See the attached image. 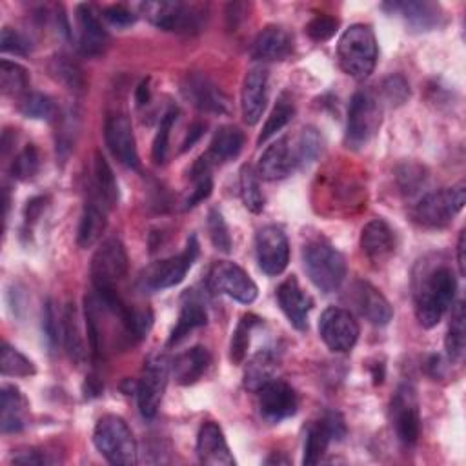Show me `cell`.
I'll list each match as a JSON object with an SVG mask.
<instances>
[{
  "mask_svg": "<svg viewBox=\"0 0 466 466\" xmlns=\"http://www.w3.org/2000/svg\"><path fill=\"white\" fill-rule=\"evenodd\" d=\"M383 92L392 104H403L410 97L408 83L401 75H392L390 79H386L383 84Z\"/></svg>",
  "mask_w": 466,
  "mask_h": 466,
  "instance_id": "f907efd6",
  "label": "cell"
},
{
  "mask_svg": "<svg viewBox=\"0 0 466 466\" xmlns=\"http://www.w3.org/2000/svg\"><path fill=\"white\" fill-rule=\"evenodd\" d=\"M21 113L28 119H52L55 115V104L48 95L28 93L21 99Z\"/></svg>",
  "mask_w": 466,
  "mask_h": 466,
  "instance_id": "f6af8a7d",
  "label": "cell"
},
{
  "mask_svg": "<svg viewBox=\"0 0 466 466\" xmlns=\"http://www.w3.org/2000/svg\"><path fill=\"white\" fill-rule=\"evenodd\" d=\"M193 182H195V188L191 189L189 197L186 199V202H184V209H189V208L197 206L199 202L206 200V199L211 195V189H213L211 175H206V177L197 179V180H193Z\"/></svg>",
  "mask_w": 466,
  "mask_h": 466,
  "instance_id": "db71d44e",
  "label": "cell"
},
{
  "mask_svg": "<svg viewBox=\"0 0 466 466\" xmlns=\"http://www.w3.org/2000/svg\"><path fill=\"white\" fill-rule=\"evenodd\" d=\"M92 283L97 294L117 292V285L128 274V254L119 239L104 241L92 259Z\"/></svg>",
  "mask_w": 466,
  "mask_h": 466,
  "instance_id": "52a82bcc",
  "label": "cell"
},
{
  "mask_svg": "<svg viewBox=\"0 0 466 466\" xmlns=\"http://www.w3.org/2000/svg\"><path fill=\"white\" fill-rule=\"evenodd\" d=\"M63 343L66 346V352H68L70 359L75 364L84 363V359H86V346H84V339H83L81 330H79L77 308L72 303L66 306V310L63 314Z\"/></svg>",
  "mask_w": 466,
  "mask_h": 466,
  "instance_id": "d6a6232c",
  "label": "cell"
},
{
  "mask_svg": "<svg viewBox=\"0 0 466 466\" xmlns=\"http://www.w3.org/2000/svg\"><path fill=\"white\" fill-rule=\"evenodd\" d=\"M424 182V175H422V170L419 166H404L401 171H399V184L403 188V191H415V188Z\"/></svg>",
  "mask_w": 466,
  "mask_h": 466,
  "instance_id": "11a10c76",
  "label": "cell"
},
{
  "mask_svg": "<svg viewBox=\"0 0 466 466\" xmlns=\"http://www.w3.org/2000/svg\"><path fill=\"white\" fill-rule=\"evenodd\" d=\"M93 173H95V188L99 191L101 200H104L108 208H115L119 204V184L112 166L108 164V160L101 151H95Z\"/></svg>",
  "mask_w": 466,
  "mask_h": 466,
  "instance_id": "e575fe53",
  "label": "cell"
},
{
  "mask_svg": "<svg viewBox=\"0 0 466 466\" xmlns=\"http://www.w3.org/2000/svg\"><path fill=\"white\" fill-rule=\"evenodd\" d=\"M257 263L268 276H279L290 263V245L286 233L277 226H265L256 238Z\"/></svg>",
  "mask_w": 466,
  "mask_h": 466,
  "instance_id": "5bb4252c",
  "label": "cell"
},
{
  "mask_svg": "<svg viewBox=\"0 0 466 466\" xmlns=\"http://www.w3.org/2000/svg\"><path fill=\"white\" fill-rule=\"evenodd\" d=\"M268 81L270 73L263 66L252 68L245 77L241 92V110L245 122L250 126L257 124L265 113L268 102Z\"/></svg>",
  "mask_w": 466,
  "mask_h": 466,
  "instance_id": "ac0fdd59",
  "label": "cell"
},
{
  "mask_svg": "<svg viewBox=\"0 0 466 466\" xmlns=\"http://www.w3.org/2000/svg\"><path fill=\"white\" fill-rule=\"evenodd\" d=\"M75 23L79 30V52L86 57L102 55L110 43V35L95 10L90 5H79L75 10Z\"/></svg>",
  "mask_w": 466,
  "mask_h": 466,
  "instance_id": "ffe728a7",
  "label": "cell"
},
{
  "mask_svg": "<svg viewBox=\"0 0 466 466\" xmlns=\"http://www.w3.org/2000/svg\"><path fill=\"white\" fill-rule=\"evenodd\" d=\"M261 323V319L254 314H248L245 316L236 332H233V337H231V345H229V359L233 364H241L245 359H247V354H248V346H250V335H252V330Z\"/></svg>",
  "mask_w": 466,
  "mask_h": 466,
  "instance_id": "ab89813d",
  "label": "cell"
},
{
  "mask_svg": "<svg viewBox=\"0 0 466 466\" xmlns=\"http://www.w3.org/2000/svg\"><path fill=\"white\" fill-rule=\"evenodd\" d=\"M197 455L202 464L208 466H233L236 457H233L226 437L218 424L208 421L200 426L197 435Z\"/></svg>",
  "mask_w": 466,
  "mask_h": 466,
  "instance_id": "44dd1931",
  "label": "cell"
},
{
  "mask_svg": "<svg viewBox=\"0 0 466 466\" xmlns=\"http://www.w3.org/2000/svg\"><path fill=\"white\" fill-rule=\"evenodd\" d=\"M28 399L17 386H3V406H0V428H3V433L23 432L28 424Z\"/></svg>",
  "mask_w": 466,
  "mask_h": 466,
  "instance_id": "d4e9b609",
  "label": "cell"
},
{
  "mask_svg": "<svg viewBox=\"0 0 466 466\" xmlns=\"http://www.w3.org/2000/svg\"><path fill=\"white\" fill-rule=\"evenodd\" d=\"M241 197L252 213H261L265 209V195L259 184V173L254 170V166L245 164L241 168Z\"/></svg>",
  "mask_w": 466,
  "mask_h": 466,
  "instance_id": "f35d334b",
  "label": "cell"
},
{
  "mask_svg": "<svg viewBox=\"0 0 466 466\" xmlns=\"http://www.w3.org/2000/svg\"><path fill=\"white\" fill-rule=\"evenodd\" d=\"M104 137L112 155L122 166L131 170L139 168V153H137L133 126L124 113H113L108 117L104 126Z\"/></svg>",
  "mask_w": 466,
  "mask_h": 466,
  "instance_id": "2e32d148",
  "label": "cell"
},
{
  "mask_svg": "<svg viewBox=\"0 0 466 466\" xmlns=\"http://www.w3.org/2000/svg\"><path fill=\"white\" fill-rule=\"evenodd\" d=\"M93 444L112 464L130 466L137 461V442L126 424L119 415H104L99 419L93 430Z\"/></svg>",
  "mask_w": 466,
  "mask_h": 466,
  "instance_id": "277c9868",
  "label": "cell"
},
{
  "mask_svg": "<svg viewBox=\"0 0 466 466\" xmlns=\"http://www.w3.org/2000/svg\"><path fill=\"white\" fill-rule=\"evenodd\" d=\"M303 263L310 281L325 294L339 290L346 277V261L326 241H312L303 250Z\"/></svg>",
  "mask_w": 466,
  "mask_h": 466,
  "instance_id": "3957f363",
  "label": "cell"
},
{
  "mask_svg": "<svg viewBox=\"0 0 466 466\" xmlns=\"http://www.w3.org/2000/svg\"><path fill=\"white\" fill-rule=\"evenodd\" d=\"M50 73L73 93H83L86 90V79L81 66L64 55L52 59Z\"/></svg>",
  "mask_w": 466,
  "mask_h": 466,
  "instance_id": "d590c367",
  "label": "cell"
},
{
  "mask_svg": "<svg viewBox=\"0 0 466 466\" xmlns=\"http://www.w3.org/2000/svg\"><path fill=\"white\" fill-rule=\"evenodd\" d=\"M142 15L164 32L173 34H195L202 28L204 23V8L197 5H184V3H144L139 6Z\"/></svg>",
  "mask_w": 466,
  "mask_h": 466,
  "instance_id": "8992f818",
  "label": "cell"
},
{
  "mask_svg": "<svg viewBox=\"0 0 466 466\" xmlns=\"http://www.w3.org/2000/svg\"><path fill=\"white\" fill-rule=\"evenodd\" d=\"M361 248L375 265L388 261L395 252V233L390 224L383 218L370 220L361 231Z\"/></svg>",
  "mask_w": 466,
  "mask_h": 466,
  "instance_id": "7402d4cb",
  "label": "cell"
},
{
  "mask_svg": "<svg viewBox=\"0 0 466 466\" xmlns=\"http://www.w3.org/2000/svg\"><path fill=\"white\" fill-rule=\"evenodd\" d=\"M355 303L359 312L375 326H386L393 317L388 299L370 283L359 281L355 285Z\"/></svg>",
  "mask_w": 466,
  "mask_h": 466,
  "instance_id": "484cf974",
  "label": "cell"
},
{
  "mask_svg": "<svg viewBox=\"0 0 466 466\" xmlns=\"http://www.w3.org/2000/svg\"><path fill=\"white\" fill-rule=\"evenodd\" d=\"M323 422L328 428V432H330L334 441H341L346 435V424H345V419H343L341 413L330 412V413H326Z\"/></svg>",
  "mask_w": 466,
  "mask_h": 466,
  "instance_id": "9f6ffc18",
  "label": "cell"
},
{
  "mask_svg": "<svg viewBox=\"0 0 466 466\" xmlns=\"http://www.w3.org/2000/svg\"><path fill=\"white\" fill-rule=\"evenodd\" d=\"M294 52L292 37L279 26L265 28L252 46V57L263 63H277L290 57Z\"/></svg>",
  "mask_w": 466,
  "mask_h": 466,
  "instance_id": "cb8c5ba5",
  "label": "cell"
},
{
  "mask_svg": "<svg viewBox=\"0 0 466 466\" xmlns=\"http://www.w3.org/2000/svg\"><path fill=\"white\" fill-rule=\"evenodd\" d=\"M339 28V21L328 15H317L306 24V35L316 43L330 41Z\"/></svg>",
  "mask_w": 466,
  "mask_h": 466,
  "instance_id": "c3c4849f",
  "label": "cell"
},
{
  "mask_svg": "<svg viewBox=\"0 0 466 466\" xmlns=\"http://www.w3.org/2000/svg\"><path fill=\"white\" fill-rule=\"evenodd\" d=\"M182 93L197 110L204 113H229V99L226 93L202 73H188L182 83Z\"/></svg>",
  "mask_w": 466,
  "mask_h": 466,
  "instance_id": "9a60e30c",
  "label": "cell"
},
{
  "mask_svg": "<svg viewBox=\"0 0 466 466\" xmlns=\"http://www.w3.org/2000/svg\"><path fill=\"white\" fill-rule=\"evenodd\" d=\"M319 335L332 352H348L359 339V325L348 310L332 306L321 316Z\"/></svg>",
  "mask_w": 466,
  "mask_h": 466,
  "instance_id": "4fadbf2b",
  "label": "cell"
},
{
  "mask_svg": "<svg viewBox=\"0 0 466 466\" xmlns=\"http://www.w3.org/2000/svg\"><path fill=\"white\" fill-rule=\"evenodd\" d=\"M102 388H104V386H102V383H99L97 377H88L86 386H84V392H86L88 397H97V395L102 393Z\"/></svg>",
  "mask_w": 466,
  "mask_h": 466,
  "instance_id": "be15d7a7",
  "label": "cell"
},
{
  "mask_svg": "<svg viewBox=\"0 0 466 466\" xmlns=\"http://www.w3.org/2000/svg\"><path fill=\"white\" fill-rule=\"evenodd\" d=\"M0 48H3L5 53H14V55H28V52H30L28 41L21 34L12 30V28H5L3 30Z\"/></svg>",
  "mask_w": 466,
  "mask_h": 466,
  "instance_id": "816d5d0a",
  "label": "cell"
},
{
  "mask_svg": "<svg viewBox=\"0 0 466 466\" xmlns=\"http://www.w3.org/2000/svg\"><path fill=\"white\" fill-rule=\"evenodd\" d=\"M106 213L97 202H88L83 209L79 231H77V243L81 248H92L106 229Z\"/></svg>",
  "mask_w": 466,
  "mask_h": 466,
  "instance_id": "1f68e13d",
  "label": "cell"
},
{
  "mask_svg": "<svg viewBox=\"0 0 466 466\" xmlns=\"http://www.w3.org/2000/svg\"><path fill=\"white\" fill-rule=\"evenodd\" d=\"M390 419L399 441L406 446L417 442L421 433L419 401L413 386L401 384L390 403Z\"/></svg>",
  "mask_w": 466,
  "mask_h": 466,
  "instance_id": "7c38bea8",
  "label": "cell"
},
{
  "mask_svg": "<svg viewBox=\"0 0 466 466\" xmlns=\"http://www.w3.org/2000/svg\"><path fill=\"white\" fill-rule=\"evenodd\" d=\"M209 363H211L209 352L202 346H195V348L177 355L175 361L171 363V370H173V375L179 384L189 386L206 374Z\"/></svg>",
  "mask_w": 466,
  "mask_h": 466,
  "instance_id": "f1b7e54d",
  "label": "cell"
},
{
  "mask_svg": "<svg viewBox=\"0 0 466 466\" xmlns=\"http://www.w3.org/2000/svg\"><path fill=\"white\" fill-rule=\"evenodd\" d=\"M208 231H209V239L213 243V247L222 252V254H229L231 252V236L228 224L222 217V213L218 209H211L208 213Z\"/></svg>",
  "mask_w": 466,
  "mask_h": 466,
  "instance_id": "bcb514c9",
  "label": "cell"
},
{
  "mask_svg": "<svg viewBox=\"0 0 466 466\" xmlns=\"http://www.w3.org/2000/svg\"><path fill=\"white\" fill-rule=\"evenodd\" d=\"M0 86H3L5 95L10 97H24L30 88L28 70L17 63L3 61L0 63Z\"/></svg>",
  "mask_w": 466,
  "mask_h": 466,
  "instance_id": "8d00e7d4",
  "label": "cell"
},
{
  "mask_svg": "<svg viewBox=\"0 0 466 466\" xmlns=\"http://www.w3.org/2000/svg\"><path fill=\"white\" fill-rule=\"evenodd\" d=\"M466 186L459 182L451 188H442L424 195L412 209V217L424 228H444L464 208Z\"/></svg>",
  "mask_w": 466,
  "mask_h": 466,
  "instance_id": "5b68a950",
  "label": "cell"
},
{
  "mask_svg": "<svg viewBox=\"0 0 466 466\" xmlns=\"http://www.w3.org/2000/svg\"><path fill=\"white\" fill-rule=\"evenodd\" d=\"M110 24L117 26V28H128L131 24H135L137 17L131 10H128L126 6L122 5H115V6H110L104 10V15H102Z\"/></svg>",
  "mask_w": 466,
  "mask_h": 466,
  "instance_id": "f5cc1de1",
  "label": "cell"
},
{
  "mask_svg": "<svg viewBox=\"0 0 466 466\" xmlns=\"http://www.w3.org/2000/svg\"><path fill=\"white\" fill-rule=\"evenodd\" d=\"M206 323H208V314H206L204 305L197 297L188 294L184 303H182L177 325L171 330V335L168 339V346H173V345L180 343L186 335H189V332H193L195 328L204 326Z\"/></svg>",
  "mask_w": 466,
  "mask_h": 466,
  "instance_id": "f546056e",
  "label": "cell"
},
{
  "mask_svg": "<svg viewBox=\"0 0 466 466\" xmlns=\"http://www.w3.org/2000/svg\"><path fill=\"white\" fill-rule=\"evenodd\" d=\"M150 97H151V92H150V79L142 81L137 88V95H135V101L139 106H144L150 102Z\"/></svg>",
  "mask_w": 466,
  "mask_h": 466,
  "instance_id": "6125c7cd",
  "label": "cell"
},
{
  "mask_svg": "<svg viewBox=\"0 0 466 466\" xmlns=\"http://www.w3.org/2000/svg\"><path fill=\"white\" fill-rule=\"evenodd\" d=\"M202 131H204V126H202L200 122H195V124L189 128L188 135H186V141H184V144H182V151H186L188 148H191V146L200 139Z\"/></svg>",
  "mask_w": 466,
  "mask_h": 466,
  "instance_id": "94428289",
  "label": "cell"
},
{
  "mask_svg": "<svg viewBox=\"0 0 466 466\" xmlns=\"http://www.w3.org/2000/svg\"><path fill=\"white\" fill-rule=\"evenodd\" d=\"M46 202H48L46 197H35V199L28 200V206H26V211H24L26 220H28V222L39 220V217H41L43 211L46 209Z\"/></svg>",
  "mask_w": 466,
  "mask_h": 466,
  "instance_id": "680465c9",
  "label": "cell"
},
{
  "mask_svg": "<svg viewBox=\"0 0 466 466\" xmlns=\"http://www.w3.org/2000/svg\"><path fill=\"white\" fill-rule=\"evenodd\" d=\"M257 397L261 413L270 422H281L297 412V395L294 388L281 379H272L267 383L257 392Z\"/></svg>",
  "mask_w": 466,
  "mask_h": 466,
  "instance_id": "e0dca14e",
  "label": "cell"
},
{
  "mask_svg": "<svg viewBox=\"0 0 466 466\" xmlns=\"http://www.w3.org/2000/svg\"><path fill=\"white\" fill-rule=\"evenodd\" d=\"M277 301L290 325L297 330L308 328V314L312 310V299L303 292L299 281L292 276L277 288Z\"/></svg>",
  "mask_w": 466,
  "mask_h": 466,
  "instance_id": "603a6c76",
  "label": "cell"
},
{
  "mask_svg": "<svg viewBox=\"0 0 466 466\" xmlns=\"http://www.w3.org/2000/svg\"><path fill=\"white\" fill-rule=\"evenodd\" d=\"M279 361L274 352L261 350L247 364L245 370V388L250 392H259L267 383H270L277 372Z\"/></svg>",
  "mask_w": 466,
  "mask_h": 466,
  "instance_id": "4dcf8cb0",
  "label": "cell"
},
{
  "mask_svg": "<svg viewBox=\"0 0 466 466\" xmlns=\"http://www.w3.org/2000/svg\"><path fill=\"white\" fill-rule=\"evenodd\" d=\"M377 39L370 26L354 24L339 39L337 59L341 70L355 81L372 75L377 63Z\"/></svg>",
  "mask_w": 466,
  "mask_h": 466,
  "instance_id": "7a4b0ae2",
  "label": "cell"
},
{
  "mask_svg": "<svg viewBox=\"0 0 466 466\" xmlns=\"http://www.w3.org/2000/svg\"><path fill=\"white\" fill-rule=\"evenodd\" d=\"M294 115H296L294 102L286 95H283L277 101L274 112L270 113V117H268V121H267V124H265V128H263V131H261V135L257 139V144L259 146L265 144L270 137H274L277 131H281L294 119Z\"/></svg>",
  "mask_w": 466,
  "mask_h": 466,
  "instance_id": "60d3db41",
  "label": "cell"
},
{
  "mask_svg": "<svg viewBox=\"0 0 466 466\" xmlns=\"http://www.w3.org/2000/svg\"><path fill=\"white\" fill-rule=\"evenodd\" d=\"M41 153L34 144H28L12 162V175L17 180H30L39 173Z\"/></svg>",
  "mask_w": 466,
  "mask_h": 466,
  "instance_id": "ee69618b",
  "label": "cell"
},
{
  "mask_svg": "<svg viewBox=\"0 0 466 466\" xmlns=\"http://www.w3.org/2000/svg\"><path fill=\"white\" fill-rule=\"evenodd\" d=\"M245 146V133L236 126H222L209 144L208 153H204L206 160L211 166L224 164L231 159H236Z\"/></svg>",
  "mask_w": 466,
  "mask_h": 466,
  "instance_id": "83f0119b",
  "label": "cell"
},
{
  "mask_svg": "<svg viewBox=\"0 0 466 466\" xmlns=\"http://www.w3.org/2000/svg\"><path fill=\"white\" fill-rule=\"evenodd\" d=\"M43 330L50 348L59 346V343L63 341V316H59V310L53 299L46 301L44 316H43Z\"/></svg>",
  "mask_w": 466,
  "mask_h": 466,
  "instance_id": "7dc6e473",
  "label": "cell"
},
{
  "mask_svg": "<svg viewBox=\"0 0 466 466\" xmlns=\"http://www.w3.org/2000/svg\"><path fill=\"white\" fill-rule=\"evenodd\" d=\"M177 117H179V110L170 108L159 122V130H157V135L153 139V148H151V157H153L155 164H164L168 159L170 133H171L173 124L177 122Z\"/></svg>",
  "mask_w": 466,
  "mask_h": 466,
  "instance_id": "7bdbcfd3",
  "label": "cell"
},
{
  "mask_svg": "<svg viewBox=\"0 0 466 466\" xmlns=\"http://www.w3.org/2000/svg\"><path fill=\"white\" fill-rule=\"evenodd\" d=\"M170 361L164 355H153L144 363L141 379L135 384L139 410L144 417H153L160 406L162 395L168 386Z\"/></svg>",
  "mask_w": 466,
  "mask_h": 466,
  "instance_id": "30bf717a",
  "label": "cell"
},
{
  "mask_svg": "<svg viewBox=\"0 0 466 466\" xmlns=\"http://www.w3.org/2000/svg\"><path fill=\"white\" fill-rule=\"evenodd\" d=\"M464 248H466V231L462 229L459 241H457V267L459 274L464 277L466 276V259H464Z\"/></svg>",
  "mask_w": 466,
  "mask_h": 466,
  "instance_id": "91938a15",
  "label": "cell"
},
{
  "mask_svg": "<svg viewBox=\"0 0 466 466\" xmlns=\"http://www.w3.org/2000/svg\"><path fill=\"white\" fill-rule=\"evenodd\" d=\"M321 151V135L316 128H305L299 137L297 144V155L299 162H312Z\"/></svg>",
  "mask_w": 466,
  "mask_h": 466,
  "instance_id": "681fc988",
  "label": "cell"
},
{
  "mask_svg": "<svg viewBox=\"0 0 466 466\" xmlns=\"http://www.w3.org/2000/svg\"><path fill=\"white\" fill-rule=\"evenodd\" d=\"M332 441H334V439H332V435H330V432H328V428L325 426L323 421L312 424V426L308 428V433H306L303 464H305V466L317 464V462L325 457V453H326V450H328V446H330Z\"/></svg>",
  "mask_w": 466,
  "mask_h": 466,
  "instance_id": "74e56055",
  "label": "cell"
},
{
  "mask_svg": "<svg viewBox=\"0 0 466 466\" xmlns=\"http://www.w3.org/2000/svg\"><path fill=\"white\" fill-rule=\"evenodd\" d=\"M464 346H466V312H464V303L459 301L451 310V319L444 339L448 359L451 363L459 361L464 354Z\"/></svg>",
  "mask_w": 466,
  "mask_h": 466,
  "instance_id": "836d02e7",
  "label": "cell"
},
{
  "mask_svg": "<svg viewBox=\"0 0 466 466\" xmlns=\"http://www.w3.org/2000/svg\"><path fill=\"white\" fill-rule=\"evenodd\" d=\"M381 104L370 92H357L348 108L346 142L352 148H363L379 131Z\"/></svg>",
  "mask_w": 466,
  "mask_h": 466,
  "instance_id": "ba28073f",
  "label": "cell"
},
{
  "mask_svg": "<svg viewBox=\"0 0 466 466\" xmlns=\"http://www.w3.org/2000/svg\"><path fill=\"white\" fill-rule=\"evenodd\" d=\"M392 12H399L406 24L413 32H430L441 24L442 12L435 3H421V0H408V3H392Z\"/></svg>",
  "mask_w": 466,
  "mask_h": 466,
  "instance_id": "4316f807",
  "label": "cell"
},
{
  "mask_svg": "<svg viewBox=\"0 0 466 466\" xmlns=\"http://www.w3.org/2000/svg\"><path fill=\"white\" fill-rule=\"evenodd\" d=\"M457 292V279L448 265L426 267L419 277H415L413 301L415 316L422 328H433L439 325L446 310L451 306Z\"/></svg>",
  "mask_w": 466,
  "mask_h": 466,
  "instance_id": "6da1fadb",
  "label": "cell"
},
{
  "mask_svg": "<svg viewBox=\"0 0 466 466\" xmlns=\"http://www.w3.org/2000/svg\"><path fill=\"white\" fill-rule=\"evenodd\" d=\"M0 370L3 375L10 377H30L35 375V364L23 355L17 348H12L10 345L3 346V357H0Z\"/></svg>",
  "mask_w": 466,
  "mask_h": 466,
  "instance_id": "b9f144b4",
  "label": "cell"
},
{
  "mask_svg": "<svg viewBox=\"0 0 466 466\" xmlns=\"http://www.w3.org/2000/svg\"><path fill=\"white\" fill-rule=\"evenodd\" d=\"M297 164H299L297 146L294 148V144L290 142V137H281L272 146H268L261 155L257 164V173L265 180H281L288 177Z\"/></svg>",
  "mask_w": 466,
  "mask_h": 466,
  "instance_id": "d6986e66",
  "label": "cell"
},
{
  "mask_svg": "<svg viewBox=\"0 0 466 466\" xmlns=\"http://www.w3.org/2000/svg\"><path fill=\"white\" fill-rule=\"evenodd\" d=\"M14 462H17V464H43V462H46V457L35 448H26V450H21L14 455Z\"/></svg>",
  "mask_w": 466,
  "mask_h": 466,
  "instance_id": "6f0895ef",
  "label": "cell"
},
{
  "mask_svg": "<svg viewBox=\"0 0 466 466\" xmlns=\"http://www.w3.org/2000/svg\"><path fill=\"white\" fill-rule=\"evenodd\" d=\"M197 256H199V243L195 238H189L186 248L179 256L159 261L146 270V274L142 277L144 285L150 290H166V288L177 286L179 283L184 281V277L189 272V268L193 267Z\"/></svg>",
  "mask_w": 466,
  "mask_h": 466,
  "instance_id": "8fae6325",
  "label": "cell"
},
{
  "mask_svg": "<svg viewBox=\"0 0 466 466\" xmlns=\"http://www.w3.org/2000/svg\"><path fill=\"white\" fill-rule=\"evenodd\" d=\"M208 286L215 294H224L243 305H250L257 299V285L254 279L236 263L218 261L208 274Z\"/></svg>",
  "mask_w": 466,
  "mask_h": 466,
  "instance_id": "9c48e42d",
  "label": "cell"
}]
</instances>
